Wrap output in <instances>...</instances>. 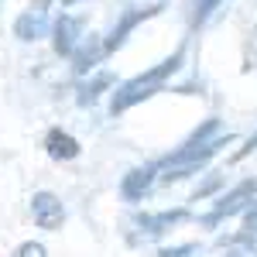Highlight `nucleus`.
I'll return each instance as SVG.
<instances>
[{
	"label": "nucleus",
	"instance_id": "1",
	"mask_svg": "<svg viewBox=\"0 0 257 257\" xmlns=\"http://www.w3.org/2000/svg\"><path fill=\"white\" fill-rule=\"evenodd\" d=\"M230 141H233V134H226V131L219 127L216 117H209L196 134H192V138H189L175 155H172V158L161 161V165H158V175L165 178V182H178V178L196 175V172H202L209 161L216 158Z\"/></svg>",
	"mask_w": 257,
	"mask_h": 257
},
{
	"label": "nucleus",
	"instance_id": "2",
	"mask_svg": "<svg viewBox=\"0 0 257 257\" xmlns=\"http://www.w3.org/2000/svg\"><path fill=\"white\" fill-rule=\"evenodd\" d=\"M178 65H182V48H178V52H172L165 62L151 65L148 72H141V76H134V79L123 82L117 93H113L110 110H113V113H127L131 106H138V103H144V99H151L155 93H161V89H165V82L178 72Z\"/></svg>",
	"mask_w": 257,
	"mask_h": 257
},
{
	"label": "nucleus",
	"instance_id": "3",
	"mask_svg": "<svg viewBox=\"0 0 257 257\" xmlns=\"http://www.w3.org/2000/svg\"><path fill=\"white\" fill-rule=\"evenodd\" d=\"M31 216L38 223V230H59L65 223V206L55 192H35L31 196Z\"/></svg>",
	"mask_w": 257,
	"mask_h": 257
},
{
	"label": "nucleus",
	"instance_id": "4",
	"mask_svg": "<svg viewBox=\"0 0 257 257\" xmlns=\"http://www.w3.org/2000/svg\"><path fill=\"white\" fill-rule=\"evenodd\" d=\"M254 196H257V182H254V178L240 182V185L233 189V192H230V196H223V199L216 202V209L206 216V223H209V226H216L219 219H226V216H233V213H240V209H243V206H247V202H250Z\"/></svg>",
	"mask_w": 257,
	"mask_h": 257
},
{
	"label": "nucleus",
	"instance_id": "5",
	"mask_svg": "<svg viewBox=\"0 0 257 257\" xmlns=\"http://www.w3.org/2000/svg\"><path fill=\"white\" fill-rule=\"evenodd\" d=\"M158 175V165H144V168H131L123 182H120V192L123 199H131V202H138V199L148 196V189H151V182Z\"/></svg>",
	"mask_w": 257,
	"mask_h": 257
},
{
	"label": "nucleus",
	"instance_id": "6",
	"mask_svg": "<svg viewBox=\"0 0 257 257\" xmlns=\"http://www.w3.org/2000/svg\"><path fill=\"white\" fill-rule=\"evenodd\" d=\"M45 151H48V158H55V161H72V158H79L82 148L72 134H65L62 127H52L45 134Z\"/></svg>",
	"mask_w": 257,
	"mask_h": 257
},
{
	"label": "nucleus",
	"instance_id": "7",
	"mask_svg": "<svg viewBox=\"0 0 257 257\" xmlns=\"http://www.w3.org/2000/svg\"><path fill=\"white\" fill-rule=\"evenodd\" d=\"M52 31H55V52H59V55H72V52L79 48L82 28H79V21L72 18V14H62Z\"/></svg>",
	"mask_w": 257,
	"mask_h": 257
},
{
	"label": "nucleus",
	"instance_id": "8",
	"mask_svg": "<svg viewBox=\"0 0 257 257\" xmlns=\"http://www.w3.org/2000/svg\"><path fill=\"white\" fill-rule=\"evenodd\" d=\"M48 31H52V24L45 18V11H24V14L14 21V35H18L21 41H38V38H45Z\"/></svg>",
	"mask_w": 257,
	"mask_h": 257
},
{
	"label": "nucleus",
	"instance_id": "9",
	"mask_svg": "<svg viewBox=\"0 0 257 257\" xmlns=\"http://www.w3.org/2000/svg\"><path fill=\"white\" fill-rule=\"evenodd\" d=\"M185 216H189L185 209H168V213H155V216H138V226H141V233L151 240V237H161L165 230H172Z\"/></svg>",
	"mask_w": 257,
	"mask_h": 257
},
{
	"label": "nucleus",
	"instance_id": "10",
	"mask_svg": "<svg viewBox=\"0 0 257 257\" xmlns=\"http://www.w3.org/2000/svg\"><path fill=\"white\" fill-rule=\"evenodd\" d=\"M151 14H155V11H138V14H127V18H123V21L117 24V28H113V35H110V41L103 45V52H113L117 45H123V38H127V31H131V28H134L138 21L151 18Z\"/></svg>",
	"mask_w": 257,
	"mask_h": 257
},
{
	"label": "nucleus",
	"instance_id": "11",
	"mask_svg": "<svg viewBox=\"0 0 257 257\" xmlns=\"http://www.w3.org/2000/svg\"><path fill=\"white\" fill-rule=\"evenodd\" d=\"M219 4H223V0H196V4H192V7H196V11H192V24H206V21L213 18V11H216Z\"/></svg>",
	"mask_w": 257,
	"mask_h": 257
},
{
	"label": "nucleus",
	"instance_id": "12",
	"mask_svg": "<svg viewBox=\"0 0 257 257\" xmlns=\"http://www.w3.org/2000/svg\"><path fill=\"white\" fill-rule=\"evenodd\" d=\"M14 257H48V250H45V243H38V240H28V243L18 247Z\"/></svg>",
	"mask_w": 257,
	"mask_h": 257
},
{
	"label": "nucleus",
	"instance_id": "13",
	"mask_svg": "<svg viewBox=\"0 0 257 257\" xmlns=\"http://www.w3.org/2000/svg\"><path fill=\"white\" fill-rule=\"evenodd\" d=\"M196 250H199L196 243H182V247H165L158 257H192Z\"/></svg>",
	"mask_w": 257,
	"mask_h": 257
},
{
	"label": "nucleus",
	"instance_id": "14",
	"mask_svg": "<svg viewBox=\"0 0 257 257\" xmlns=\"http://www.w3.org/2000/svg\"><path fill=\"white\" fill-rule=\"evenodd\" d=\"M243 240H257V209H250L243 219Z\"/></svg>",
	"mask_w": 257,
	"mask_h": 257
},
{
	"label": "nucleus",
	"instance_id": "15",
	"mask_svg": "<svg viewBox=\"0 0 257 257\" xmlns=\"http://www.w3.org/2000/svg\"><path fill=\"white\" fill-rule=\"evenodd\" d=\"M250 151H257V134H254V138H250V141H247V148H243V151H240L237 158H243V155H250Z\"/></svg>",
	"mask_w": 257,
	"mask_h": 257
}]
</instances>
